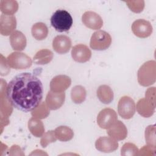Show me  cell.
Segmentation results:
<instances>
[{
    "instance_id": "obj_1",
    "label": "cell",
    "mask_w": 156,
    "mask_h": 156,
    "mask_svg": "<svg viewBox=\"0 0 156 156\" xmlns=\"http://www.w3.org/2000/svg\"><path fill=\"white\" fill-rule=\"evenodd\" d=\"M43 85L35 75L23 73L15 76L9 83L7 97L12 105L24 112L32 111L43 98Z\"/></svg>"
},
{
    "instance_id": "obj_2",
    "label": "cell",
    "mask_w": 156,
    "mask_h": 156,
    "mask_svg": "<svg viewBox=\"0 0 156 156\" xmlns=\"http://www.w3.org/2000/svg\"><path fill=\"white\" fill-rule=\"evenodd\" d=\"M139 84L143 87H148L154 84L156 80V62L149 60L143 63L137 73Z\"/></svg>"
},
{
    "instance_id": "obj_3",
    "label": "cell",
    "mask_w": 156,
    "mask_h": 156,
    "mask_svg": "<svg viewBox=\"0 0 156 156\" xmlns=\"http://www.w3.org/2000/svg\"><path fill=\"white\" fill-rule=\"evenodd\" d=\"M51 26L58 32H66L73 24V18L69 13L65 10H56L51 18Z\"/></svg>"
},
{
    "instance_id": "obj_4",
    "label": "cell",
    "mask_w": 156,
    "mask_h": 156,
    "mask_svg": "<svg viewBox=\"0 0 156 156\" xmlns=\"http://www.w3.org/2000/svg\"><path fill=\"white\" fill-rule=\"evenodd\" d=\"M9 67L15 69H25L31 66L32 60L29 56L23 52H13L7 58Z\"/></svg>"
},
{
    "instance_id": "obj_5",
    "label": "cell",
    "mask_w": 156,
    "mask_h": 156,
    "mask_svg": "<svg viewBox=\"0 0 156 156\" xmlns=\"http://www.w3.org/2000/svg\"><path fill=\"white\" fill-rule=\"evenodd\" d=\"M112 43L110 35L104 30H98L91 35L90 46L96 51H104L108 49Z\"/></svg>"
},
{
    "instance_id": "obj_6",
    "label": "cell",
    "mask_w": 156,
    "mask_h": 156,
    "mask_svg": "<svg viewBox=\"0 0 156 156\" xmlns=\"http://www.w3.org/2000/svg\"><path fill=\"white\" fill-rule=\"evenodd\" d=\"M135 104L129 96L121 97L118 104V112L121 117L125 119L132 118L135 113Z\"/></svg>"
},
{
    "instance_id": "obj_7",
    "label": "cell",
    "mask_w": 156,
    "mask_h": 156,
    "mask_svg": "<svg viewBox=\"0 0 156 156\" xmlns=\"http://www.w3.org/2000/svg\"><path fill=\"white\" fill-rule=\"evenodd\" d=\"M118 120L116 112L112 108L102 109L98 115L97 123L103 129H108Z\"/></svg>"
},
{
    "instance_id": "obj_8",
    "label": "cell",
    "mask_w": 156,
    "mask_h": 156,
    "mask_svg": "<svg viewBox=\"0 0 156 156\" xmlns=\"http://www.w3.org/2000/svg\"><path fill=\"white\" fill-rule=\"evenodd\" d=\"M132 31L133 34L141 38L149 37L152 33V26L151 23L144 19L135 20L132 24Z\"/></svg>"
},
{
    "instance_id": "obj_9",
    "label": "cell",
    "mask_w": 156,
    "mask_h": 156,
    "mask_svg": "<svg viewBox=\"0 0 156 156\" xmlns=\"http://www.w3.org/2000/svg\"><path fill=\"white\" fill-rule=\"evenodd\" d=\"M95 147L100 152L110 153L118 148V143L116 140L110 136H101L96 140Z\"/></svg>"
},
{
    "instance_id": "obj_10",
    "label": "cell",
    "mask_w": 156,
    "mask_h": 156,
    "mask_svg": "<svg viewBox=\"0 0 156 156\" xmlns=\"http://www.w3.org/2000/svg\"><path fill=\"white\" fill-rule=\"evenodd\" d=\"M82 21L86 27L93 30L100 29L103 26L102 18L92 11L85 12L82 15Z\"/></svg>"
},
{
    "instance_id": "obj_11",
    "label": "cell",
    "mask_w": 156,
    "mask_h": 156,
    "mask_svg": "<svg viewBox=\"0 0 156 156\" xmlns=\"http://www.w3.org/2000/svg\"><path fill=\"white\" fill-rule=\"evenodd\" d=\"M71 56L74 61L79 63H85L90 59L91 51L87 46L83 44H78L72 48Z\"/></svg>"
},
{
    "instance_id": "obj_12",
    "label": "cell",
    "mask_w": 156,
    "mask_h": 156,
    "mask_svg": "<svg viewBox=\"0 0 156 156\" xmlns=\"http://www.w3.org/2000/svg\"><path fill=\"white\" fill-rule=\"evenodd\" d=\"M71 84V79L66 75L55 76L50 82V90L56 93L64 92Z\"/></svg>"
},
{
    "instance_id": "obj_13",
    "label": "cell",
    "mask_w": 156,
    "mask_h": 156,
    "mask_svg": "<svg viewBox=\"0 0 156 156\" xmlns=\"http://www.w3.org/2000/svg\"><path fill=\"white\" fill-rule=\"evenodd\" d=\"M16 27V20L13 15L2 14L0 18V33L4 36L11 35Z\"/></svg>"
},
{
    "instance_id": "obj_14",
    "label": "cell",
    "mask_w": 156,
    "mask_h": 156,
    "mask_svg": "<svg viewBox=\"0 0 156 156\" xmlns=\"http://www.w3.org/2000/svg\"><path fill=\"white\" fill-rule=\"evenodd\" d=\"M65 100V93H56L49 91L46 97V104L48 108L52 110L60 108L64 104Z\"/></svg>"
},
{
    "instance_id": "obj_15",
    "label": "cell",
    "mask_w": 156,
    "mask_h": 156,
    "mask_svg": "<svg viewBox=\"0 0 156 156\" xmlns=\"http://www.w3.org/2000/svg\"><path fill=\"white\" fill-rule=\"evenodd\" d=\"M71 40L69 37L66 35H57L52 41V48L54 50L60 54L67 53L71 47Z\"/></svg>"
},
{
    "instance_id": "obj_16",
    "label": "cell",
    "mask_w": 156,
    "mask_h": 156,
    "mask_svg": "<svg viewBox=\"0 0 156 156\" xmlns=\"http://www.w3.org/2000/svg\"><path fill=\"white\" fill-rule=\"evenodd\" d=\"M107 130V133L109 136L116 141L123 140L127 135V129L124 124L121 121L117 120L113 125Z\"/></svg>"
},
{
    "instance_id": "obj_17",
    "label": "cell",
    "mask_w": 156,
    "mask_h": 156,
    "mask_svg": "<svg viewBox=\"0 0 156 156\" xmlns=\"http://www.w3.org/2000/svg\"><path fill=\"white\" fill-rule=\"evenodd\" d=\"M136 110L138 113L144 118H149L151 116L155 108V104L150 101L146 98H141L138 100L136 104Z\"/></svg>"
},
{
    "instance_id": "obj_18",
    "label": "cell",
    "mask_w": 156,
    "mask_h": 156,
    "mask_svg": "<svg viewBox=\"0 0 156 156\" xmlns=\"http://www.w3.org/2000/svg\"><path fill=\"white\" fill-rule=\"evenodd\" d=\"M10 43L12 49L21 51L25 49L27 44L26 36L19 30H15L10 36Z\"/></svg>"
},
{
    "instance_id": "obj_19",
    "label": "cell",
    "mask_w": 156,
    "mask_h": 156,
    "mask_svg": "<svg viewBox=\"0 0 156 156\" xmlns=\"http://www.w3.org/2000/svg\"><path fill=\"white\" fill-rule=\"evenodd\" d=\"M99 100L105 104H110L113 100V92L112 88L107 85H102L99 87L96 92Z\"/></svg>"
},
{
    "instance_id": "obj_20",
    "label": "cell",
    "mask_w": 156,
    "mask_h": 156,
    "mask_svg": "<svg viewBox=\"0 0 156 156\" xmlns=\"http://www.w3.org/2000/svg\"><path fill=\"white\" fill-rule=\"evenodd\" d=\"M28 129L35 137H41L44 133V125L38 118H31L28 121Z\"/></svg>"
},
{
    "instance_id": "obj_21",
    "label": "cell",
    "mask_w": 156,
    "mask_h": 156,
    "mask_svg": "<svg viewBox=\"0 0 156 156\" xmlns=\"http://www.w3.org/2000/svg\"><path fill=\"white\" fill-rule=\"evenodd\" d=\"M54 54L49 49H43L38 51L34 56V62L37 65H46L53 58Z\"/></svg>"
},
{
    "instance_id": "obj_22",
    "label": "cell",
    "mask_w": 156,
    "mask_h": 156,
    "mask_svg": "<svg viewBox=\"0 0 156 156\" xmlns=\"http://www.w3.org/2000/svg\"><path fill=\"white\" fill-rule=\"evenodd\" d=\"M31 33L33 37L37 40H43L48 36V29L44 23L38 22L32 26Z\"/></svg>"
},
{
    "instance_id": "obj_23",
    "label": "cell",
    "mask_w": 156,
    "mask_h": 156,
    "mask_svg": "<svg viewBox=\"0 0 156 156\" xmlns=\"http://www.w3.org/2000/svg\"><path fill=\"white\" fill-rule=\"evenodd\" d=\"M0 9L2 14L5 15H13L18 9V4L14 0H1L0 2Z\"/></svg>"
},
{
    "instance_id": "obj_24",
    "label": "cell",
    "mask_w": 156,
    "mask_h": 156,
    "mask_svg": "<svg viewBox=\"0 0 156 156\" xmlns=\"http://www.w3.org/2000/svg\"><path fill=\"white\" fill-rule=\"evenodd\" d=\"M57 139L61 141H68L74 136L73 130L68 126H61L54 130Z\"/></svg>"
},
{
    "instance_id": "obj_25",
    "label": "cell",
    "mask_w": 156,
    "mask_h": 156,
    "mask_svg": "<svg viewBox=\"0 0 156 156\" xmlns=\"http://www.w3.org/2000/svg\"><path fill=\"white\" fill-rule=\"evenodd\" d=\"M87 92L85 88L81 85L74 87L71 91V98L75 104L82 103L86 98Z\"/></svg>"
},
{
    "instance_id": "obj_26",
    "label": "cell",
    "mask_w": 156,
    "mask_h": 156,
    "mask_svg": "<svg viewBox=\"0 0 156 156\" xmlns=\"http://www.w3.org/2000/svg\"><path fill=\"white\" fill-rule=\"evenodd\" d=\"M49 115V108L44 102H40L38 106L31 111V115L32 117L38 118L40 119L46 118Z\"/></svg>"
},
{
    "instance_id": "obj_27",
    "label": "cell",
    "mask_w": 156,
    "mask_h": 156,
    "mask_svg": "<svg viewBox=\"0 0 156 156\" xmlns=\"http://www.w3.org/2000/svg\"><path fill=\"white\" fill-rule=\"evenodd\" d=\"M145 140L147 145L155 147V126L154 124L146 128Z\"/></svg>"
},
{
    "instance_id": "obj_28",
    "label": "cell",
    "mask_w": 156,
    "mask_h": 156,
    "mask_svg": "<svg viewBox=\"0 0 156 156\" xmlns=\"http://www.w3.org/2000/svg\"><path fill=\"white\" fill-rule=\"evenodd\" d=\"M138 149L136 146L132 143H126L121 147V154L123 156L138 155Z\"/></svg>"
},
{
    "instance_id": "obj_29",
    "label": "cell",
    "mask_w": 156,
    "mask_h": 156,
    "mask_svg": "<svg viewBox=\"0 0 156 156\" xmlns=\"http://www.w3.org/2000/svg\"><path fill=\"white\" fill-rule=\"evenodd\" d=\"M57 140L54 130H49L44 133L41 138L40 144L43 147H46L49 144L55 142Z\"/></svg>"
},
{
    "instance_id": "obj_30",
    "label": "cell",
    "mask_w": 156,
    "mask_h": 156,
    "mask_svg": "<svg viewBox=\"0 0 156 156\" xmlns=\"http://www.w3.org/2000/svg\"><path fill=\"white\" fill-rule=\"evenodd\" d=\"M126 3L130 10L135 13H140L144 7V1H127Z\"/></svg>"
},
{
    "instance_id": "obj_31",
    "label": "cell",
    "mask_w": 156,
    "mask_h": 156,
    "mask_svg": "<svg viewBox=\"0 0 156 156\" xmlns=\"http://www.w3.org/2000/svg\"><path fill=\"white\" fill-rule=\"evenodd\" d=\"M156 147L151 146H144L139 151L138 155H154Z\"/></svg>"
},
{
    "instance_id": "obj_32",
    "label": "cell",
    "mask_w": 156,
    "mask_h": 156,
    "mask_svg": "<svg viewBox=\"0 0 156 156\" xmlns=\"http://www.w3.org/2000/svg\"><path fill=\"white\" fill-rule=\"evenodd\" d=\"M145 96L146 99L152 102L153 103L155 104V87L149 88L146 91Z\"/></svg>"
}]
</instances>
